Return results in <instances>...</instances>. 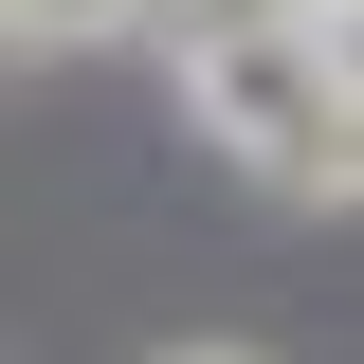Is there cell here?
Wrapping results in <instances>:
<instances>
[{
  "instance_id": "cell-1",
  "label": "cell",
  "mask_w": 364,
  "mask_h": 364,
  "mask_svg": "<svg viewBox=\"0 0 364 364\" xmlns=\"http://www.w3.org/2000/svg\"><path fill=\"white\" fill-rule=\"evenodd\" d=\"M182 109L237 146V164H273V182H310L328 146H346V109H364V73L291 18V0H219V18H182Z\"/></svg>"
},
{
  "instance_id": "cell-2",
  "label": "cell",
  "mask_w": 364,
  "mask_h": 364,
  "mask_svg": "<svg viewBox=\"0 0 364 364\" xmlns=\"http://www.w3.org/2000/svg\"><path fill=\"white\" fill-rule=\"evenodd\" d=\"M0 18H18V55H73V37H128L146 0H0Z\"/></svg>"
},
{
  "instance_id": "cell-3",
  "label": "cell",
  "mask_w": 364,
  "mask_h": 364,
  "mask_svg": "<svg viewBox=\"0 0 364 364\" xmlns=\"http://www.w3.org/2000/svg\"><path fill=\"white\" fill-rule=\"evenodd\" d=\"M310 200H364V109H346V146L310 164Z\"/></svg>"
},
{
  "instance_id": "cell-4",
  "label": "cell",
  "mask_w": 364,
  "mask_h": 364,
  "mask_svg": "<svg viewBox=\"0 0 364 364\" xmlns=\"http://www.w3.org/2000/svg\"><path fill=\"white\" fill-rule=\"evenodd\" d=\"M164 364H237V346H164Z\"/></svg>"
},
{
  "instance_id": "cell-5",
  "label": "cell",
  "mask_w": 364,
  "mask_h": 364,
  "mask_svg": "<svg viewBox=\"0 0 364 364\" xmlns=\"http://www.w3.org/2000/svg\"><path fill=\"white\" fill-rule=\"evenodd\" d=\"M200 18H219V0H200Z\"/></svg>"
}]
</instances>
